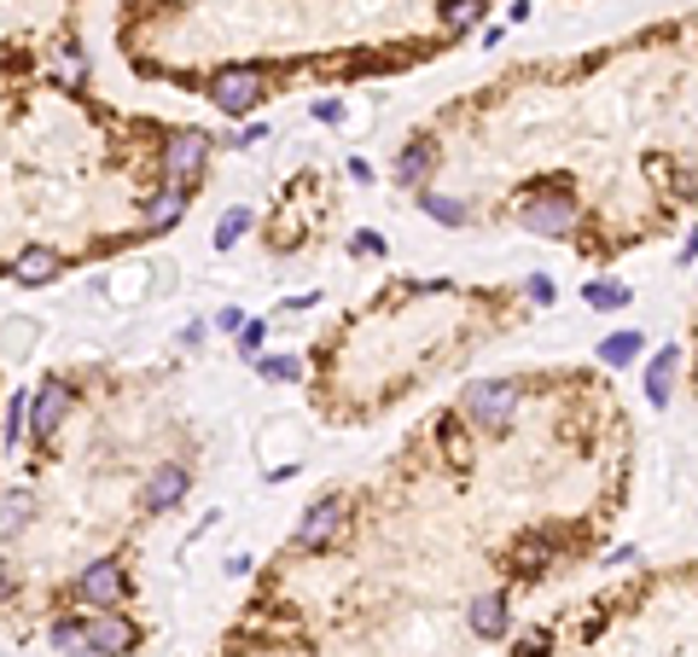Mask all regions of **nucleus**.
<instances>
[{
  "instance_id": "nucleus-22",
  "label": "nucleus",
  "mask_w": 698,
  "mask_h": 657,
  "mask_svg": "<svg viewBox=\"0 0 698 657\" xmlns=\"http://www.w3.org/2000/svg\"><path fill=\"white\" fill-rule=\"evenodd\" d=\"M257 373L274 384H292V379H303V361L297 355H257Z\"/></svg>"
},
{
  "instance_id": "nucleus-18",
  "label": "nucleus",
  "mask_w": 698,
  "mask_h": 657,
  "mask_svg": "<svg viewBox=\"0 0 698 657\" xmlns=\"http://www.w3.org/2000/svg\"><path fill=\"white\" fill-rule=\"evenodd\" d=\"M634 355H641V332H611V338L600 343V361H606V366H629Z\"/></svg>"
},
{
  "instance_id": "nucleus-24",
  "label": "nucleus",
  "mask_w": 698,
  "mask_h": 657,
  "mask_svg": "<svg viewBox=\"0 0 698 657\" xmlns=\"http://www.w3.org/2000/svg\"><path fill=\"white\" fill-rule=\"evenodd\" d=\"M262 343H269V320H244V326H239V355H244V361H257V355H262Z\"/></svg>"
},
{
  "instance_id": "nucleus-3",
  "label": "nucleus",
  "mask_w": 698,
  "mask_h": 657,
  "mask_svg": "<svg viewBox=\"0 0 698 657\" xmlns=\"http://www.w3.org/2000/svg\"><path fill=\"white\" fill-rule=\"evenodd\" d=\"M262 99H269V76L257 65H228V70L210 76V106L221 117H251Z\"/></svg>"
},
{
  "instance_id": "nucleus-7",
  "label": "nucleus",
  "mask_w": 698,
  "mask_h": 657,
  "mask_svg": "<svg viewBox=\"0 0 698 657\" xmlns=\"http://www.w3.org/2000/svg\"><path fill=\"white\" fill-rule=\"evenodd\" d=\"M187 489H193V471L187 466H157L146 489H140V512H152V518H163V512H175L181 501H187Z\"/></svg>"
},
{
  "instance_id": "nucleus-25",
  "label": "nucleus",
  "mask_w": 698,
  "mask_h": 657,
  "mask_svg": "<svg viewBox=\"0 0 698 657\" xmlns=\"http://www.w3.org/2000/svg\"><path fill=\"white\" fill-rule=\"evenodd\" d=\"M553 651V628H530L519 640V657H547Z\"/></svg>"
},
{
  "instance_id": "nucleus-13",
  "label": "nucleus",
  "mask_w": 698,
  "mask_h": 657,
  "mask_svg": "<svg viewBox=\"0 0 698 657\" xmlns=\"http://www.w3.org/2000/svg\"><path fill=\"white\" fill-rule=\"evenodd\" d=\"M430 169H437V146H430V140H407L402 157H396V187H419Z\"/></svg>"
},
{
  "instance_id": "nucleus-20",
  "label": "nucleus",
  "mask_w": 698,
  "mask_h": 657,
  "mask_svg": "<svg viewBox=\"0 0 698 657\" xmlns=\"http://www.w3.org/2000/svg\"><path fill=\"white\" fill-rule=\"evenodd\" d=\"M244 233H251V210L239 204V210L221 216V228H216V251H233V244H239Z\"/></svg>"
},
{
  "instance_id": "nucleus-1",
  "label": "nucleus",
  "mask_w": 698,
  "mask_h": 657,
  "mask_svg": "<svg viewBox=\"0 0 698 657\" xmlns=\"http://www.w3.org/2000/svg\"><path fill=\"white\" fill-rule=\"evenodd\" d=\"M519 221L536 239H570V233H577V221H582L577 198H570V180H542L536 193H524Z\"/></svg>"
},
{
  "instance_id": "nucleus-21",
  "label": "nucleus",
  "mask_w": 698,
  "mask_h": 657,
  "mask_svg": "<svg viewBox=\"0 0 698 657\" xmlns=\"http://www.w3.org/2000/svg\"><path fill=\"white\" fill-rule=\"evenodd\" d=\"M629 285H582V303L588 309H629Z\"/></svg>"
},
{
  "instance_id": "nucleus-5",
  "label": "nucleus",
  "mask_w": 698,
  "mask_h": 657,
  "mask_svg": "<svg viewBox=\"0 0 698 657\" xmlns=\"http://www.w3.org/2000/svg\"><path fill=\"white\" fill-rule=\"evenodd\" d=\"M349 524V495H320L309 512L297 518V529H292V547H303V552H320V547H332V536Z\"/></svg>"
},
{
  "instance_id": "nucleus-31",
  "label": "nucleus",
  "mask_w": 698,
  "mask_h": 657,
  "mask_svg": "<svg viewBox=\"0 0 698 657\" xmlns=\"http://www.w3.org/2000/svg\"><path fill=\"white\" fill-rule=\"evenodd\" d=\"M315 117H320V122H338V117H343V106H338V99H320Z\"/></svg>"
},
{
  "instance_id": "nucleus-29",
  "label": "nucleus",
  "mask_w": 698,
  "mask_h": 657,
  "mask_svg": "<svg viewBox=\"0 0 698 657\" xmlns=\"http://www.w3.org/2000/svg\"><path fill=\"white\" fill-rule=\"evenodd\" d=\"M356 251H361V256H379L384 239H379V233H356Z\"/></svg>"
},
{
  "instance_id": "nucleus-17",
  "label": "nucleus",
  "mask_w": 698,
  "mask_h": 657,
  "mask_svg": "<svg viewBox=\"0 0 698 657\" xmlns=\"http://www.w3.org/2000/svg\"><path fill=\"white\" fill-rule=\"evenodd\" d=\"M425 216L430 221H443V228H466V204L460 198H448V193H425Z\"/></svg>"
},
{
  "instance_id": "nucleus-14",
  "label": "nucleus",
  "mask_w": 698,
  "mask_h": 657,
  "mask_svg": "<svg viewBox=\"0 0 698 657\" xmlns=\"http://www.w3.org/2000/svg\"><path fill=\"white\" fill-rule=\"evenodd\" d=\"M483 12H489V0H437V24H443V35L478 30V24H483Z\"/></svg>"
},
{
  "instance_id": "nucleus-23",
  "label": "nucleus",
  "mask_w": 698,
  "mask_h": 657,
  "mask_svg": "<svg viewBox=\"0 0 698 657\" xmlns=\"http://www.w3.org/2000/svg\"><path fill=\"white\" fill-rule=\"evenodd\" d=\"M24 430H30V396H24V390H18V396L7 402V430H0V442H18V437H24Z\"/></svg>"
},
{
  "instance_id": "nucleus-12",
  "label": "nucleus",
  "mask_w": 698,
  "mask_h": 657,
  "mask_svg": "<svg viewBox=\"0 0 698 657\" xmlns=\"http://www.w3.org/2000/svg\"><path fill=\"white\" fill-rule=\"evenodd\" d=\"M675 366H681V349L664 343L658 355L646 361V402L652 407H669V379H675Z\"/></svg>"
},
{
  "instance_id": "nucleus-15",
  "label": "nucleus",
  "mask_w": 698,
  "mask_h": 657,
  "mask_svg": "<svg viewBox=\"0 0 698 657\" xmlns=\"http://www.w3.org/2000/svg\"><path fill=\"white\" fill-rule=\"evenodd\" d=\"M58 269H65V256L47 251V244H30V251L18 256V280H24V285H53Z\"/></svg>"
},
{
  "instance_id": "nucleus-2",
  "label": "nucleus",
  "mask_w": 698,
  "mask_h": 657,
  "mask_svg": "<svg viewBox=\"0 0 698 657\" xmlns=\"http://www.w3.org/2000/svg\"><path fill=\"white\" fill-rule=\"evenodd\" d=\"M519 396H524L519 379H478L460 390V414L478 430H506L512 414H519Z\"/></svg>"
},
{
  "instance_id": "nucleus-30",
  "label": "nucleus",
  "mask_w": 698,
  "mask_h": 657,
  "mask_svg": "<svg viewBox=\"0 0 698 657\" xmlns=\"http://www.w3.org/2000/svg\"><path fill=\"white\" fill-rule=\"evenodd\" d=\"M257 140H269V122H251V129L239 134V146H257Z\"/></svg>"
},
{
  "instance_id": "nucleus-4",
  "label": "nucleus",
  "mask_w": 698,
  "mask_h": 657,
  "mask_svg": "<svg viewBox=\"0 0 698 657\" xmlns=\"http://www.w3.org/2000/svg\"><path fill=\"white\" fill-rule=\"evenodd\" d=\"M204 163H210V134L204 129H181L163 140V180H175V187L193 193V180L204 175Z\"/></svg>"
},
{
  "instance_id": "nucleus-28",
  "label": "nucleus",
  "mask_w": 698,
  "mask_h": 657,
  "mask_svg": "<svg viewBox=\"0 0 698 657\" xmlns=\"http://www.w3.org/2000/svg\"><path fill=\"white\" fill-rule=\"evenodd\" d=\"M239 326H244L239 309H216V326H210V332H233V338H239Z\"/></svg>"
},
{
  "instance_id": "nucleus-8",
  "label": "nucleus",
  "mask_w": 698,
  "mask_h": 657,
  "mask_svg": "<svg viewBox=\"0 0 698 657\" xmlns=\"http://www.w3.org/2000/svg\"><path fill=\"white\" fill-rule=\"evenodd\" d=\"M140 646V628L122 617V611H94V623H88V651L99 657H129Z\"/></svg>"
},
{
  "instance_id": "nucleus-26",
  "label": "nucleus",
  "mask_w": 698,
  "mask_h": 657,
  "mask_svg": "<svg viewBox=\"0 0 698 657\" xmlns=\"http://www.w3.org/2000/svg\"><path fill=\"white\" fill-rule=\"evenodd\" d=\"M524 292H530V303H536V309H553V297H559V292H553V280H547V274H536V280L524 285Z\"/></svg>"
},
{
  "instance_id": "nucleus-6",
  "label": "nucleus",
  "mask_w": 698,
  "mask_h": 657,
  "mask_svg": "<svg viewBox=\"0 0 698 657\" xmlns=\"http://www.w3.org/2000/svg\"><path fill=\"white\" fill-rule=\"evenodd\" d=\"M122 593H129L122 559H94V565H81V577H76V600H81V605L117 611V605H122Z\"/></svg>"
},
{
  "instance_id": "nucleus-19",
  "label": "nucleus",
  "mask_w": 698,
  "mask_h": 657,
  "mask_svg": "<svg viewBox=\"0 0 698 657\" xmlns=\"http://www.w3.org/2000/svg\"><path fill=\"white\" fill-rule=\"evenodd\" d=\"M47 640H53V651H65V657H81V651H88V628H81V623H53V634H47Z\"/></svg>"
},
{
  "instance_id": "nucleus-9",
  "label": "nucleus",
  "mask_w": 698,
  "mask_h": 657,
  "mask_svg": "<svg viewBox=\"0 0 698 657\" xmlns=\"http://www.w3.org/2000/svg\"><path fill=\"white\" fill-rule=\"evenodd\" d=\"M70 419V384L65 379H47L30 396V430L35 437H58V425Z\"/></svg>"
},
{
  "instance_id": "nucleus-32",
  "label": "nucleus",
  "mask_w": 698,
  "mask_h": 657,
  "mask_svg": "<svg viewBox=\"0 0 698 657\" xmlns=\"http://www.w3.org/2000/svg\"><path fill=\"white\" fill-rule=\"evenodd\" d=\"M681 256H687V262H692V256H698V233H692V239H687V251H681Z\"/></svg>"
},
{
  "instance_id": "nucleus-16",
  "label": "nucleus",
  "mask_w": 698,
  "mask_h": 657,
  "mask_svg": "<svg viewBox=\"0 0 698 657\" xmlns=\"http://www.w3.org/2000/svg\"><path fill=\"white\" fill-rule=\"evenodd\" d=\"M30 489H12V495H0V541H12L18 536V529H24L30 524Z\"/></svg>"
},
{
  "instance_id": "nucleus-10",
  "label": "nucleus",
  "mask_w": 698,
  "mask_h": 657,
  "mask_svg": "<svg viewBox=\"0 0 698 657\" xmlns=\"http://www.w3.org/2000/svg\"><path fill=\"white\" fill-rule=\"evenodd\" d=\"M466 623L478 640H501V634L512 628V611H506V593H478V600L466 605Z\"/></svg>"
},
{
  "instance_id": "nucleus-11",
  "label": "nucleus",
  "mask_w": 698,
  "mask_h": 657,
  "mask_svg": "<svg viewBox=\"0 0 698 657\" xmlns=\"http://www.w3.org/2000/svg\"><path fill=\"white\" fill-rule=\"evenodd\" d=\"M187 216V187H163V193H152L146 198V233H163V228H175V221Z\"/></svg>"
},
{
  "instance_id": "nucleus-27",
  "label": "nucleus",
  "mask_w": 698,
  "mask_h": 657,
  "mask_svg": "<svg viewBox=\"0 0 698 657\" xmlns=\"http://www.w3.org/2000/svg\"><path fill=\"white\" fill-rule=\"evenodd\" d=\"M58 70H65L70 81H81V76H88V65H81V53H76V47H65V53H58Z\"/></svg>"
}]
</instances>
